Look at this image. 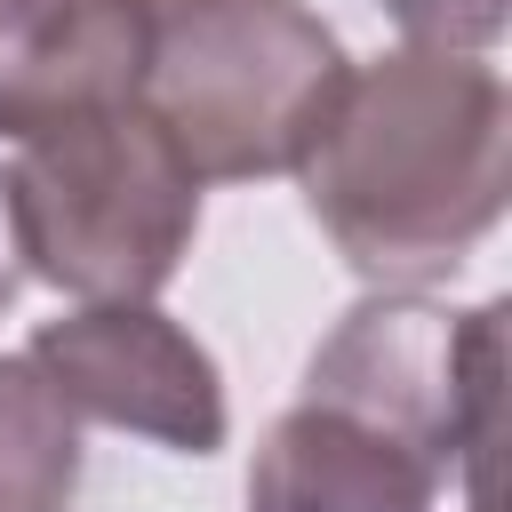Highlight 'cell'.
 Segmentation results:
<instances>
[{
	"mask_svg": "<svg viewBox=\"0 0 512 512\" xmlns=\"http://www.w3.org/2000/svg\"><path fill=\"white\" fill-rule=\"evenodd\" d=\"M24 360L48 376V392L112 432L160 440L176 456H208L232 432L224 376L192 328H176L160 304H80L48 320Z\"/></svg>",
	"mask_w": 512,
	"mask_h": 512,
	"instance_id": "5",
	"label": "cell"
},
{
	"mask_svg": "<svg viewBox=\"0 0 512 512\" xmlns=\"http://www.w3.org/2000/svg\"><path fill=\"white\" fill-rule=\"evenodd\" d=\"M160 0H0V144L128 112Z\"/></svg>",
	"mask_w": 512,
	"mask_h": 512,
	"instance_id": "6",
	"label": "cell"
},
{
	"mask_svg": "<svg viewBox=\"0 0 512 512\" xmlns=\"http://www.w3.org/2000/svg\"><path fill=\"white\" fill-rule=\"evenodd\" d=\"M440 488L408 440L320 400H296L248 464V512H440Z\"/></svg>",
	"mask_w": 512,
	"mask_h": 512,
	"instance_id": "7",
	"label": "cell"
},
{
	"mask_svg": "<svg viewBox=\"0 0 512 512\" xmlns=\"http://www.w3.org/2000/svg\"><path fill=\"white\" fill-rule=\"evenodd\" d=\"M496 384H504V304L448 312L416 288H384L336 320V336L312 352L296 400L344 408V416L408 440L440 480H464L472 512H488Z\"/></svg>",
	"mask_w": 512,
	"mask_h": 512,
	"instance_id": "4",
	"label": "cell"
},
{
	"mask_svg": "<svg viewBox=\"0 0 512 512\" xmlns=\"http://www.w3.org/2000/svg\"><path fill=\"white\" fill-rule=\"evenodd\" d=\"M384 8L408 32V48H456V56H488L512 24V0H384Z\"/></svg>",
	"mask_w": 512,
	"mask_h": 512,
	"instance_id": "9",
	"label": "cell"
},
{
	"mask_svg": "<svg viewBox=\"0 0 512 512\" xmlns=\"http://www.w3.org/2000/svg\"><path fill=\"white\" fill-rule=\"evenodd\" d=\"M296 176L360 280H440L496 232L512 192L504 72L456 48H392L344 80Z\"/></svg>",
	"mask_w": 512,
	"mask_h": 512,
	"instance_id": "1",
	"label": "cell"
},
{
	"mask_svg": "<svg viewBox=\"0 0 512 512\" xmlns=\"http://www.w3.org/2000/svg\"><path fill=\"white\" fill-rule=\"evenodd\" d=\"M352 64L304 0H160L136 112L192 184L296 176Z\"/></svg>",
	"mask_w": 512,
	"mask_h": 512,
	"instance_id": "2",
	"label": "cell"
},
{
	"mask_svg": "<svg viewBox=\"0 0 512 512\" xmlns=\"http://www.w3.org/2000/svg\"><path fill=\"white\" fill-rule=\"evenodd\" d=\"M8 224L24 272L80 304H152L200 232V184L168 136L128 104L56 128L8 168Z\"/></svg>",
	"mask_w": 512,
	"mask_h": 512,
	"instance_id": "3",
	"label": "cell"
},
{
	"mask_svg": "<svg viewBox=\"0 0 512 512\" xmlns=\"http://www.w3.org/2000/svg\"><path fill=\"white\" fill-rule=\"evenodd\" d=\"M80 496V416L48 392V376L8 352L0 360V512H72Z\"/></svg>",
	"mask_w": 512,
	"mask_h": 512,
	"instance_id": "8",
	"label": "cell"
},
{
	"mask_svg": "<svg viewBox=\"0 0 512 512\" xmlns=\"http://www.w3.org/2000/svg\"><path fill=\"white\" fill-rule=\"evenodd\" d=\"M24 288V256H16V224H8V168H0V312Z\"/></svg>",
	"mask_w": 512,
	"mask_h": 512,
	"instance_id": "10",
	"label": "cell"
}]
</instances>
